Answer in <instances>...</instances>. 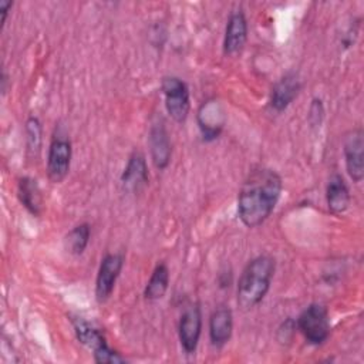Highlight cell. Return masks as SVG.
<instances>
[{"label":"cell","mask_w":364,"mask_h":364,"mask_svg":"<svg viewBox=\"0 0 364 364\" xmlns=\"http://www.w3.org/2000/svg\"><path fill=\"white\" fill-rule=\"evenodd\" d=\"M283 189L280 175L269 168L253 169L245 179L237 198V213L247 228L262 225L273 212Z\"/></svg>","instance_id":"cell-1"},{"label":"cell","mask_w":364,"mask_h":364,"mask_svg":"<svg viewBox=\"0 0 364 364\" xmlns=\"http://www.w3.org/2000/svg\"><path fill=\"white\" fill-rule=\"evenodd\" d=\"M274 273V260L270 256H257L243 269L237 283V304L243 310L257 306L266 296Z\"/></svg>","instance_id":"cell-2"},{"label":"cell","mask_w":364,"mask_h":364,"mask_svg":"<svg viewBox=\"0 0 364 364\" xmlns=\"http://www.w3.org/2000/svg\"><path fill=\"white\" fill-rule=\"evenodd\" d=\"M297 327L307 343L318 346L330 336V318L324 306L313 303L307 306L297 318Z\"/></svg>","instance_id":"cell-3"},{"label":"cell","mask_w":364,"mask_h":364,"mask_svg":"<svg viewBox=\"0 0 364 364\" xmlns=\"http://www.w3.org/2000/svg\"><path fill=\"white\" fill-rule=\"evenodd\" d=\"M161 88L165 97V108L171 118L176 122H185L191 108L188 85L178 77H165Z\"/></svg>","instance_id":"cell-4"},{"label":"cell","mask_w":364,"mask_h":364,"mask_svg":"<svg viewBox=\"0 0 364 364\" xmlns=\"http://www.w3.org/2000/svg\"><path fill=\"white\" fill-rule=\"evenodd\" d=\"M71 151L70 139L57 132L51 139L47 156V175L51 182L58 183L67 176L71 164Z\"/></svg>","instance_id":"cell-5"},{"label":"cell","mask_w":364,"mask_h":364,"mask_svg":"<svg viewBox=\"0 0 364 364\" xmlns=\"http://www.w3.org/2000/svg\"><path fill=\"white\" fill-rule=\"evenodd\" d=\"M346 168L354 182H361L364 178V135L361 128L350 131L344 138Z\"/></svg>","instance_id":"cell-6"},{"label":"cell","mask_w":364,"mask_h":364,"mask_svg":"<svg viewBox=\"0 0 364 364\" xmlns=\"http://www.w3.org/2000/svg\"><path fill=\"white\" fill-rule=\"evenodd\" d=\"M124 264V257L117 253L107 255L100 264L97 280H95V297L100 303H104L109 299L115 282L119 276V272Z\"/></svg>","instance_id":"cell-7"},{"label":"cell","mask_w":364,"mask_h":364,"mask_svg":"<svg viewBox=\"0 0 364 364\" xmlns=\"http://www.w3.org/2000/svg\"><path fill=\"white\" fill-rule=\"evenodd\" d=\"M202 330V313L199 304H191L181 316L179 320V341L182 348L192 354L199 343Z\"/></svg>","instance_id":"cell-8"},{"label":"cell","mask_w":364,"mask_h":364,"mask_svg":"<svg viewBox=\"0 0 364 364\" xmlns=\"http://www.w3.org/2000/svg\"><path fill=\"white\" fill-rule=\"evenodd\" d=\"M198 124L205 141L218 138L225 124V112L216 100L203 102L198 111Z\"/></svg>","instance_id":"cell-9"},{"label":"cell","mask_w":364,"mask_h":364,"mask_svg":"<svg viewBox=\"0 0 364 364\" xmlns=\"http://www.w3.org/2000/svg\"><path fill=\"white\" fill-rule=\"evenodd\" d=\"M247 38V21L242 11L230 14L223 38V53L226 55H236L245 47Z\"/></svg>","instance_id":"cell-10"},{"label":"cell","mask_w":364,"mask_h":364,"mask_svg":"<svg viewBox=\"0 0 364 364\" xmlns=\"http://www.w3.org/2000/svg\"><path fill=\"white\" fill-rule=\"evenodd\" d=\"M232 330H233L232 310L226 306H220L215 309V311L210 314V318H209L210 343L218 348L223 347L229 341L232 336Z\"/></svg>","instance_id":"cell-11"},{"label":"cell","mask_w":364,"mask_h":364,"mask_svg":"<svg viewBox=\"0 0 364 364\" xmlns=\"http://www.w3.org/2000/svg\"><path fill=\"white\" fill-rule=\"evenodd\" d=\"M149 146L154 165L159 169H165L171 159V144L168 132L161 121L152 124L149 129Z\"/></svg>","instance_id":"cell-12"},{"label":"cell","mask_w":364,"mask_h":364,"mask_svg":"<svg viewBox=\"0 0 364 364\" xmlns=\"http://www.w3.org/2000/svg\"><path fill=\"white\" fill-rule=\"evenodd\" d=\"M300 81L294 74H287L273 87L270 95V107L280 112L286 109L300 92Z\"/></svg>","instance_id":"cell-13"},{"label":"cell","mask_w":364,"mask_h":364,"mask_svg":"<svg viewBox=\"0 0 364 364\" xmlns=\"http://www.w3.org/2000/svg\"><path fill=\"white\" fill-rule=\"evenodd\" d=\"M121 181L125 188L138 192L148 183V166L142 154L134 152L121 175Z\"/></svg>","instance_id":"cell-14"},{"label":"cell","mask_w":364,"mask_h":364,"mask_svg":"<svg viewBox=\"0 0 364 364\" xmlns=\"http://www.w3.org/2000/svg\"><path fill=\"white\" fill-rule=\"evenodd\" d=\"M17 196L21 205L34 216H38L41 213L43 208V196L40 186L36 179L30 176H23L18 179L17 185Z\"/></svg>","instance_id":"cell-15"},{"label":"cell","mask_w":364,"mask_h":364,"mask_svg":"<svg viewBox=\"0 0 364 364\" xmlns=\"http://www.w3.org/2000/svg\"><path fill=\"white\" fill-rule=\"evenodd\" d=\"M326 198H327L328 209L333 213L340 215L347 210V208L350 205V193H348V188H347L344 179L341 178V175L334 173L328 179Z\"/></svg>","instance_id":"cell-16"},{"label":"cell","mask_w":364,"mask_h":364,"mask_svg":"<svg viewBox=\"0 0 364 364\" xmlns=\"http://www.w3.org/2000/svg\"><path fill=\"white\" fill-rule=\"evenodd\" d=\"M73 323H74V330H75L78 341L81 344H84L85 347H88L90 350H92V354L108 346L104 336L101 334V331L98 328H95L94 326H91L90 323H87L81 318H77Z\"/></svg>","instance_id":"cell-17"},{"label":"cell","mask_w":364,"mask_h":364,"mask_svg":"<svg viewBox=\"0 0 364 364\" xmlns=\"http://www.w3.org/2000/svg\"><path fill=\"white\" fill-rule=\"evenodd\" d=\"M168 284H169L168 266L165 263H159L154 269V272L145 286V290H144L145 299H148V300L162 299L168 290Z\"/></svg>","instance_id":"cell-18"},{"label":"cell","mask_w":364,"mask_h":364,"mask_svg":"<svg viewBox=\"0 0 364 364\" xmlns=\"http://www.w3.org/2000/svg\"><path fill=\"white\" fill-rule=\"evenodd\" d=\"M90 236H91V229H90L88 223H81V225L73 228L64 239L65 249L74 256L82 255L88 245Z\"/></svg>","instance_id":"cell-19"},{"label":"cell","mask_w":364,"mask_h":364,"mask_svg":"<svg viewBox=\"0 0 364 364\" xmlns=\"http://www.w3.org/2000/svg\"><path fill=\"white\" fill-rule=\"evenodd\" d=\"M26 135H27V151L31 156L37 158L41 151L43 132H41V124L36 117H30L27 119Z\"/></svg>","instance_id":"cell-20"},{"label":"cell","mask_w":364,"mask_h":364,"mask_svg":"<svg viewBox=\"0 0 364 364\" xmlns=\"http://www.w3.org/2000/svg\"><path fill=\"white\" fill-rule=\"evenodd\" d=\"M13 6L11 1H6V0H1L0 1V11H1V24H4L6 21V17H7V11L9 9Z\"/></svg>","instance_id":"cell-21"}]
</instances>
